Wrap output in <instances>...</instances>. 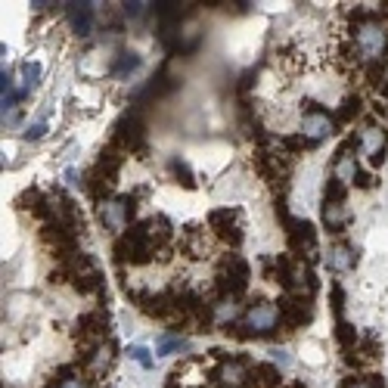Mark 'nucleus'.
Returning <instances> with one entry per match:
<instances>
[{
    "instance_id": "13",
    "label": "nucleus",
    "mask_w": 388,
    "mask_h": 388,
    "mask_svg": "<svg viewBox=\"0 0 388 388\" xmlns=\"http://www.w3.org/2000/svg\"><path fill=\"white\" fill-rule=\"evenodd\" d=\"M236 314H239V305L236 301H221L218 308H214V320L218 323H230V320H236Z\"/></svg>"
},
{
    "instance_id": "7",
    "label": "nucleus",
    "mask_w": 388,
    "mask_h": 388,
    "mask_svg": "<svg viewBox=\"0 0 388 388\" xmlns=\"http://www.w3.org/2000/svg\"><path fill=\"white\" fill-rule=\"evenodd\" d=\"M332 177L339 180V184H355V177H357V162H355V155H351V152H342L339 159H335V165H332Z\"/></svg>"
},
{
    "instance_id": "10",
    "label": "nucleus",
    "mask_w": 388,
    "mask_h": 388,
    "mask_svg": "<svg viewBox=\"0 0 388 388\" xmlns=\"http://www.w3.org/2000/svg\"><path fill=\"white\" fill-rule=\"evenodd\" d=\"M243 379H246V369L239 367V364H227V367L221 369V382H224V385H230V388L243 385Z\"/></svg>"
},
{
    "instance_id": "6",
    "label": "nucleus",
    "mask_w": 388,
    "mask_h": 388,
    "mask_svg": "<svg viewBox=\"0 0 388 388\" xmlns=\"http://www.w3.org/2000/svg\"><path fill=\"white\" fill-rule=\"evenodd\" d=\"M326 264H330V271L345 273L355 267V252H351L348 246H332L330 252H326Z\"/></svg>"
},
{
    "instance_id": "16",
    "label": "nucleus",
    "mask_w": 388,
    "mask_h": 388,
    "mask_svg": "<svg viewBox=\"0 0 388 388\" xmlns=\"http://www.w3.org/2000/svg\"><path fill=\"white\" fill-rule=\"evenodd\" d=\"M131 357H134V360H140V367H146V369L152 367V357H150V351H146V348H140V345H134V348H131Z\"/></svg>"
},
{
    "instance_id": "3",
    "label": "nucleus",
    "mask_w": 388,
    "mask_h": 388,
    "mask_svg": "<svg viewBox=\"0 0 388 388\" xmlns=\"http://www.w3.org/2000/svg\"><path fill=\"white\" fill-rule=\"evenodd\" d=\"M385 143H388V137H385L382 127H367V131H360V152H364L367 159L373 162V165L382 162Z\"/></svg>"
},
{
    "instance_id": "15",
    "label": "nucleus",
    "mask_w": 388,
    "mask_h": 388,
    "mask_svg": "<svg viewBox=\"0 0 388 388\" xmlns=\"http://www.w3.org/2000/svg\"><path fill=\"white\" fill-rule=\"evenodd\" d=\"M301 357H305L308 364L320 367V364H323V351H320V345H301Z\"/></svg>"
},
{
    "instance_id": "20",
    "label": "nucleus",
    "mask_w": 388,
    "mask_h": 388,
    "mask_svg": "<svg viewBox=\"0 0 388 388\" xmlns=\"http://www.w3.org/2000/svg\"><path fill=\"white\" fill-rule=\"evenodd\" d=\"M355 388H376V385H373V382H357Z\"/></svg>"
},
{
    "instance_id": "18",
    "label": "nucleus",
    "mask_w": 388,
    "mask_h": 388,
    "mask_svg": "<svg viewBox=\"0 0 388 388\" xmlns=\"http://www.w3.org/2000/svg\"><path fill=\"white\" fill-rule=\"evenodd\" d=\"M44 131H47L44 122H38V125H31L28 131H25V137H28V140H38V137H44Z\"/></svg>"
},
{
    "instance_id": "4",
    "label": "nucleus",
    "mask_w": 388,
    "mask_h": 388,
    "mask_svg": "<svg viewBox=\"0 0 388 388\" xmlns=\"http://www.w3.org/2000/svg\"><path fill=\"white\" fill-rule=\"evenodd\" d=\"M301 134H305L308 140H323V137H330L332 134L330 115H323V112H308L305 122H301Z\"/></svg>"
},
{
    "instance_id": "8",
    "label": "nucleus",
    "mask_w": 388,
    "mask_h": 388,
    "mask_svg": "<svg viewBox=\"0 0 388 388\" xmlns=\"http://www.w3.org/2000/svg\"><path fill=\"white\" fill-rule=\"evenodd\" d=\"M125 221H127V205L125 202L103 205V224H106L109 230H125Z\"/></svg>"
},
{
    "instance_id": "17",
    "label": "nucleus",
    "mask_w": 388,
    "mask_h": 388,
    "mask_svg": "<svg viewBox=\"0 0 388 388\" xmlns=\"http://www.w3.org/2000/svg\"><path fill=\"white\" fill-rule=\"evenodd\" d=\"M255 376H261L264 385H273V382H277V369H273V367H255Z\"/></svg>"
},
{
    "instance_id": "9",
    "label": "nucleus",
    "mask_w": 388,
    "mask_h": 388,
    "mask_svg": "<svg viewBox=\"0 0 388 388\" xmlns=\"http://www.w3.org/2000/svg\"><path fill=\"white\" fill-rule=\"evenodd\" d=\"M323 218H326V224H330L332 230H342V227H345V221H348V209H345L342 202H326Z\"/></svg>"
},
{
    "instance_id": "19",
    "label": "nucleus",
    "mask_w": 388,
    "mask_h": 388,
    "mask_svg": "<svg viewBox=\"0 0 388 388\" xmlns=\"http://www.w3.org/2000/svg\"><path fill=\"white\" fill-rule=\"evenodd\" d=\"M56 388H88V382H84V379H65V382Z\"/></svg>"
},
{
    "instance_id": "2",
    "label": "nucleus",
    "mask_w": 388,
    "mask_h": 388,
    "mask_svg": "<svg viewBox=\"0 0 388 388\" xmlns=\"http://www.w3.org/2000/svg\"><path fill=\"white\" fill-rule=\"evenodd\" d=\"M280 320V310L271 305V301H261V305H255L252 310L246 314V326L252 332H271L273 326Z\"/></svg>"
},
{
    "instance_id": "12",
    "label": "nucleus",
    "mask_w": 388,
    "mask_h": 388,
    "mask_svg": "<svg viewBox=\"0 0 388 388\" xmlns=\"http://www.w3.org/2000/svg\"><path fill=\"white\" fill-rule=\"evenodd\" d=\"M68 16H72V25L78 28V34L90 31V13L88 10H78V4H68Z\"/></svg>"
},
{
    "instance_id": "14",
    "label": "nucleus",
    "mask_w": 388,
    "mask_h": 388,
    "mask_svg": "<svg viewBox=\"0 0 388 388\" xmlns=\"http://www.w3.org/2000/svg\"><path fill=\"white\" fill-rule=\"evenodd\" d=\"M38 81H41V65H38V63H25V65H22V88L28 90V88H34Z\"/></svg>"
},
{
    "instance_id": "1",
    "label": "nucleus",
    "mask_w": 388,
    "mask_h": 388,
    "mask_svg": "<svg viewBox=\"0 0 388 388\" xmlns=\"http://www.w3.org/2000/svg\"><path fill=\"white\" fill-rule=\"evenodd\" d=\"M388 47V31L379 22H367L357 28V50L367 63H379Z\"/></svg>"
},
{
    "instance_id": "5",
    "label": "nucleus",
    "mask_w": 388,
    "mask_h": 388,
    "mask_svg": "<svg viewBox=\"0 0 388 388\" xmlns=\"http://www.w3.org/2000/svg\"><path fill=\"white\" fill-rule=\"evenodd\" d=\"M211 227L218 230V236L230 239V243H239V224H236V214L230 209H221L211 214Z\"/></svg>"
},
{
    "instance_id": "11",
    "label": "nucleus",
    "mask_w": 388,
    "mask_h": 388,
    "mask_svg": "<svg viewBox=\"0 0 388 388\" xmlns=\"http://www.w3.org/2000/svg\"><path fill=\"white\" fill-rule=\"evenodd\" d=\"M180 348H187L184 339H177V335H162L159 345H155V355H159V357H168L171 351H180Z\"/></svg>"
}]
</instances>
